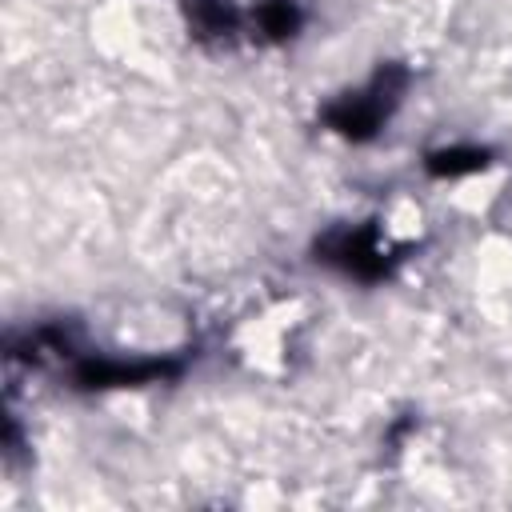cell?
Here are the masks:
<instances>
[{
    "label": "cell",
    "mask_w": 512,
    "mask_h": 512,
    "mask_svg": "<svg viewBox=\"0 0 512 512\" xmlns=\"http://www.w3.org/2000/svg\"><path fill=\"white\" fill-rule=\"evenodd\" d=\"M296 8L288 4V0H268L264 8H260V24H264V32H272V36H292V28H296Z\"/></svg>",
    "instance_id": "3"
},
{
    "label": "cell",
    "mask_w": 512,
    "mask_h": 512,
    "mask_svg": "<svg viewBox=\"0 0 512 512\" xmlns=\"http://www.w3.org/2000/svg\"><path fill=\"white\" fill-rule=\"evenodd\" d=\"M400 72H380L372 84H368V92H356V96H348V100H340L332 112H328V120L344 132V136H372L376 128H380V120L392 112V104H396V92H400Z\"/></svg>",
    "instance_id": "1"
},
{
    "label": "cell",
    "mask_w": 512,
    "mask_h": 512,
    "mask_svg": "<svg viewBox=\"0 0 512 512\" xmlns=\"http://www.w3.org/2000/svg\"><path fill=\"white\" fill-rule=\"evenodd\" d=\"M324 252H328V260L344 264L356 276H380L384 272V256L372 244V232H340L324 244Z\"/></svg>",
    "instance_id": "2"
},
{
    "label": "cell",
    "mask_w": 512,
    "mask_h": 512,
    "mask_svg": "<svg viewBox=\"0 0 512 512\" xmlns=\"http://www.w3.org/2000/svg\"><path fill=\"white\" fill-rule=\"evenodd\" d=\"M484 164V156L480 152H444V156H432V168L436 172H472V168H480Z\"/></svg>",
    "instance_id": "4"
}]
</instances>
